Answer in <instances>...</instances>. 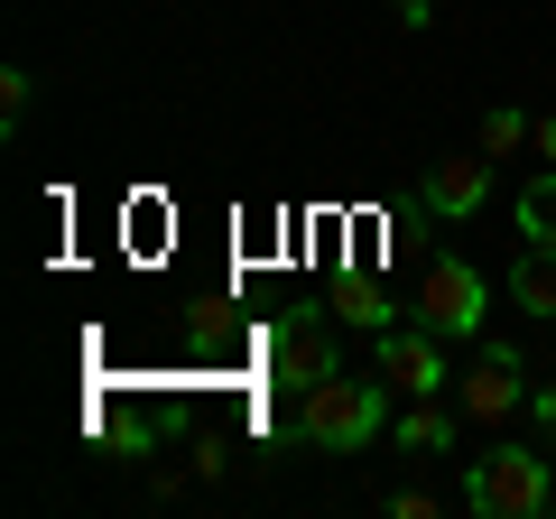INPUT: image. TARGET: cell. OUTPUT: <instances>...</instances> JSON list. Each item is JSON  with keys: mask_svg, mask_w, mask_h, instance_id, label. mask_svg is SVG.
I'll list each match as a JSON object with an SVG mask.
<instances>
[{"mask_svg": "<svg viewBox=\"0 0 556 519\" xmlns=\"http://www.w3.org/2000/svg\"><path fill=\"white\" fill-rule=\"evenodd\" d=\"M390 408H399V390L380 371H334L316 390H298V427L288 436L316 445V455H362V445L390 436Z\"/></svg>", "mask_w": 556, "mask_h": 519, "instance_id": "cell-1", "label": "cell"}, {"mask_svg": "<svg viewBox=\"0 0 556 519\" xmlns=\"http://www.w3.org/2000/svg\"><path fill=\"white\" fill-rule=\"evenodd\" d=\"M464 501H473V519H538L556 501V473H547L538 445H492L464 473Z\"/></svg>", "mask_w": 556, "mask_h": 519, "instance_id": "cell-2", "label": "cell"}, {"mask_svg": "<svg viewBox=\"0 0 556 519\" xmlns=\"http://www.w3.org/2000/svg\"><path fill=\"white\" fill-rule=\"evenodd\" d=\"M482 316H492V279H482L473 260H455V251L427 260V279H417V325L445 334V343H473Z\"/></svg>", "mask_w": 556, "mask_h": 519, "instance_id": "cell-3", "label": "cell"}, {"mask_svg": "<svg viewBox=\"0 0 556 519\" xmlns=\"http://www.w3.org/2000/svg\"><path fill=\"white\" fill-rule=\"evenodd\" d=\"M371 371L390 380L399 400H445V390H455L445 334H427V325H380V334H371Z\"/></svg>", "mask_w": 556, "mask_h": 519, "instance_id": "cell-4", "label": "cell"}, {"mask_svg": "<svg viewBox=\"0 0 556 519\" xmlns=\"http://www.w3.org/2000/svg\"><path fill=\"white\" fill-rule=\"evenodd\" d=\"M529 362L510 353V343H482L473 362H464L455 371V390H445V400L464 408V427H501V418H519V408H529Z\"/></svg>", "mask_w": 556, "mask_h": 519, "instance_id": "cell-5", "label": "cell"}, {"mask_svg": "<svg viewBox=\"0 0 556 519\" xmlns=\"http://www.w3.org/2000/svg\"><path fill=\"white\" fill-rule=\"evenodd\" d=\"M269 371H278V390H316V380H334V371H343L334 325H325L316 306H288L278 334H269Z\"/></svg>", "mask_w": 556, "mask_h": 519, "instance_id": "cell-6", "label": "cell"}, {"mask_svg": "<svg viewBox=\"0 0 556 519\" xmlns=\"http://www.w3.org/2000/svg\"><path fill=\"white\" fill-rule=\"evenodd\" d=\"M492 186H501V159L473 140V149H445V159L427 167L417 195H427V214H437V223H473L482 204H492Z\"/></svg>", "mask_w": 556, "mask_h": 519, "instance_id": "cell-7", "label": "cell"}, {"mask_svg": "<svg viewBox=\"0 0 556 519\" xmlns=\"http://www.w3.org/2000/svg\"><path fill=\"white\" fill-rule=\"evenodd\" d=\"M455 436H464V408L455 400H399L390 408V445H399V455H445Z\"/></svg>", "mask_w": 556, "mask_h": 519, "instance_id": "cell-8", "label": "cell"}, {"mask_svg": "<svg viewBox=\"0 0 556 519\" xmlns=\"http://www.w3.org/2000/svg\"><path fill=\"white\" fill-rule=\"evenodd\" d=\"M325 316H343V325H362V334H380V325H399V316H390V298H380L371 279H343L334 298H325Z\"/></svg>", "mask_w": 556, "mask_h": 519, "instance_id": "cell-9", "label": "cell"}, {"mask_svg": "<svg viewBox=\"0 0 556 519\" xmlns=\"http://www.w3.org/2000/svg\"><path fill=\"white\" fill-rule=\"evenodd\" d=\"M519 241H538V251H556V167L519 195Z\"/></svg>", "mask_w": 556, "mask_h": 519, "instance_id": "cell-10", "label": "cell"}, {"mask_svg": "<svg viewBox=\"0 0 556 519\" xmlns=\"http://www.w3.org/2000/svg\"><path fill=\"white\" fill-rule=\"evenodd\" d=\"M529 130H538L529 112H510V102H492V112H482V130H473V140L492 149V159H510V149H529Z\"/></svg>", "mask_w": 556, "mask_h": 519, "instance_id": "cell-11", "label": "cell"}, {"mask_svg": "<svg viewBox=\"0 0 556 519\" xmlns=\"http://www.w3.org/2000/svg\"><path fill=\"white\" fill-rule=\"evenodd\" d=\"M186 343H195V353H223V343H232V316H223V306H186Z\"/></svg>", "mask_w": 556, "mask_h": 519, "instance_id": "cell-12", "label": "cell"}, {"mask_svg": "<svg viewBox=\"0 0 556 519\" xmlns=\"http://www.w3.org/2000/svg\"><path fill=\"white\" fill-rule=\"evenodd\" d=\"M28 121V65H0V130Z\"/></svg>", "mask_w": 556, "mask_h": 519, "instance_id": "cell-13", "label": "cell"}, {"mask_svg": "<svg viewBox=\"0 0 556 519\" xmlns=\"http://www.w3.org/2000/svg\"><path fill=\"white\" fill-rule=\"evenodd\" d=\"M529 418H538V436L556 445V380H547V390H529Z\"/></svg>", "mask_w": 556, "mask_h": 519, "instance_id": "cell-14", "label": "cell"}, {"mask_svg": "<svg viewBox=\"0 0 556 519\" xmlns=\"http://www.w3.org/2000/svg\"><path fill=\"white\" fill-rule=\"evenodd\" d=\"M390 20L399 28H427V20H437V0H390Z\"/></svg>", "mask_w": 556, "mask_h": 519, "instance_id": "cell-15", "label": "cell"}, {"mask_svg": "<svg viewBox=\"0 0 556 519\" xmlns=\"http://www.w3.org/2000/svg\"><path fill=\"white\" fill-rule=\"evenodd\" d=\"M529 149H538V159L556 167V112H538V130H529Z\"/></svg>", "mask_w": 556, "mask_h": 519, "instance_id": "cell-16", "label": "cell"}]
</instances>
